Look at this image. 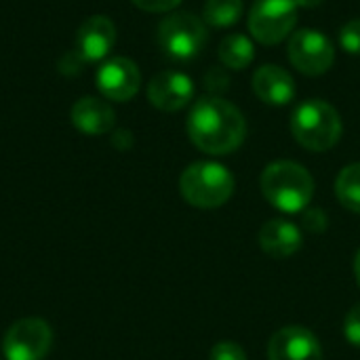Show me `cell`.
Masks as SVG:
<instances>
[{"instance_id":"obj_8","label":"cell","mask_w":360,"mask_h":360,"mask_svg":"<svg viewBox=\"0 0 360 360\" xmlns=\"http://www.w3.org/2000/svg\"><path fill=\"white\" fill-rule=\"evenodd\" d=\"M53 344V331L42 319H21L13 323L2 340L6 360H44Z\"/></svg>"},{"instance_id":"obj_4","label":"cell","mask_w":360,"mask_h":360,"mask_svg":"<svg viewBox=\"0 0 360 360\" xmlns=\"http://www.w3.org/2000/svg\"><path fill=\"white\" fill-rule=\"evenodd\" d=\"M179 192L196 209H217L234 194V177L219 162H194L181 173Z\"/></svg>"},{"instance_id":"obj_6","label":"cell","mask_w":360,"mask_h":360,"mask_svg":"<svg viewBox=\"0 0 360 360\" xmlns=\"http://www.w3.org/2000/svg\"><path fill=\"white\" fill-rule=\"evenodd\" d=\"M297 23V4L295 0H255L249 13V32L251 36L266 44L283 42Z\"/></svg>"},{"instance_id":"obj_19","label":"cell","mask_w":360,"mask_h":360,"mask_svg":"<svg viewBox=\"0 0 360 360\" xmlns=\"http://www.w3.org/2000/svg\"><path fill=\"white\" fill-rule=\"evenodd\" d=\"M340 44L344 46L346 53L360 55V19H350L340 30Z\"/></svg>"},{"instance_id":"obj_15","label":"cell","mask_w":360,"mask_h":360,"mask_svg":"<svg viewBox=\"0 0 360 360\" xmlns=\"http://www.w3.org/2000/svg\"><path fill=\"white\" fill-rule=\"evenodd\" d=\"M72 122L84 135H105L116 124L112 105L99 97H80L72 108Z\"/></svg>"},{"instance_id":"obj_26","label":"cell","mask_w":360,"mask_h":360,"mask_svg":"<svg viewBox=\"0 0 360 360\" xmlns=\"http://www.w3.org/2000/svg\"><path fill=\"white\" fill-rule=\"evenodd\" d=\"M297 6H304V8H314L319 4H323V0H295Z\"/></svg>"},{"instance_id":"obj_17","label":"cell","mask_w":360,"mask_h":360,"mask_svg":"<svg viewBox=\"0 0 360 360\" xmlns=\"http://www.w3.org/2000/svg\"><path fill=\"white\" fill-rule=\"evenodd\" d=\"M243 0H207L202 6V21L211 27H230L243 15Z\"/></svg>"},{"instance_id":"obj_11","label":"cell","mask_w":360,"mask_h":360,"mask_svg":"<svg viewBox=\"0 0 360 360\" xmlns=\"http://www.w3.org/2000/svg\"><path fill=\"white\" fill-rule=\"evenodd\" d=\"M194 97V82L188 74L167 70L156 74L148 84V99L160 112H179Z\"/></svg>"},{"instance_id":"obj_9","label":"cell","mask_w":360,"mask_h":360,"mask_svg":"<svg viewBox=\"0 0 360 360\" xmlns=\"http://www.w3.org/2000/svg\"><path fill=\"white\" fill-rule=\"evenodd\" d=\"M97 89L105 99L129 101L141 86V72L135 61L127 57H112L97 70Z\"/></svg>"},{"instance_id":"obj_21","label":"cell","mask_w":360,"mask_h":360,"mask_svg":"<svg viewBox=\"0 0 360 360\" xmlns=\"http://www.w3.org/2000/svg\"><path fill=\"white\" fill-rule=\"evenodd\" d=\"M344 335L346 340L360 348V304H356L344 319Z\"/></svg>"},{"instance_id":"obj_20","label":"cell","mask_w":360,"mask_h":360,"mask_svg":"<svg viewBox=\"0 0 360 360\" xmlns=\"http://www.w3.org/2000/svg\"><path fill=\"white\" fill-rule=\"evenodd\" d=\"M209 360H247V354L236 342H217L209 352Z\"/></svg>"},{"instance_id":"obj_24","label":"cell","mask_w":360,"mask_h":360,"mask_svg":"<svg viewBox=\"0 0 360 360\" xmlns=\"http://www.w3.org/2000/svg\"><path fill=\"white\" fill-rule=\"evenodd\" d=\"M205 80H207V89H211V91H215V93L228 89V82H230L228 74H226L221 68H213V70L205 76Z\"/></svg>"},{"instance_id":"obj_22","label":"cell","mask_w":360,"mask_h":360,"mask_svg":"<svg viewBox=\"0 0 360 360\" xmlns=\"http://www.w3.org/2000/svg\"><path fill=\"white\" fill-rule=\"evenodd\" d=\"M304 226H306L310 232L321 234V232H325V230H327V226H329V217L325 215V211H323V209H308V211L304 213Z\"/></svg>"},{"instance_id":"obj_7","label":"cell","mask_w":360,"mask_h":360,"mask_svg":"<svg viewBox=\"0 0 360 360\" xmlns=\"http://www.w3.org/2000/svg\"><path fill=\"white\" fill-rule=\"evenodd\" d=\"M287 55L293 68L306 76H321L329 72L335 61L333 42L323 32L310 27L291 34L287 44Z\"/></svg>"},{"instance_id":"obj_23","label":"cell","mask_w":360,"mask_h":360,"mask_svg":"<svg viewBox=\"0 0 360 360\" xmlns=\"http://www.w3.org/2000/svg\"><path fill=\"white\" fill-rule=\"evenodd\" d=\"M131 2L146 13H169L181 4V0H131Z\"/></svg>"},{"instance_id":"obj_2","label":"cell","mask_w":360,"mask_h":360,"mask_svg":"<svg viewBox=\"0 0 360 360\" xmlns=\"http://www.w3.org/2000/svg\"><path fill=\"white\" fill-rule=\"evenodd\" d=\"M266 200L283 213L308 209L314 196V179L306 167L293 160L270 162L259 179Z\"/></svg>"},{"instance_id":"obj_1","label":"cell","mask_w":360,"mask_h":360,"mask_svg":"<svg viewBox=\"0 0 360 360\" xmlns=\"http://www.w3.org/2000/svg\"><path fill=\"white\" fill-rule=\"evenodd\" d=\"M188 137L205 154L221 156L238 150L247 137L243 112L219 95L198 99L188 116Z\"/></svg>"},{"instance_id":"obj_13","label":"cell","mask_w":360,"mask_h":360,"mask_svg":"<svg viewBox=\"0 0 360 360\" xmlns=\"http://www.w3.org/2000/svg\"><path fill=\"white\" fill-rule=\"evenodd\" d=\"M253 93L268 105H287L295 97V80L285 68L266 63L253 74Z\"/></svg>"},{"instance_id":"obj_16","label":"cell","mask_w":360,"mask_h":360,"mask_svg":"<svg viewBox=\"0 0 360 360\" xmlns=\"http://www.w3.org/2000/svg\"><path fill=\"white\" fill-rule=\"evenodd\" d=\"M219 61L224 68L228 70H245L247 65H251L253 57H255V46L253 42L243 36V34H230L221 40L219 44Z\"/></svg>"},{"instance_id":"obj_5","label":"cell","mask_w":360,"mask_h":360,"mask_svg":"<svg viewBox=\"0 0 360 360\" xmlns=\"http://www.w3.org/2000/svg\"><path fill=\"white\" fill-rule=\"evenodd\" d=\"M207 23L194 13H175L160 21L158 44L173 61L196 59L207 44Z\"/></svg>"},{"instance_id":"obj_10","label":"cell","mask_w":360,"mask_h":360,"mask_svg":"<svg viewBox=\"0 0 360 360\" xmlns=\"http://www.w3.org/2000/svg\"><path fill=\"white\" fill-rule=\"evenodd\" d=\"M268 360H323V348L310 329L291 325L272 335Z\"/></svg>"},{"instance_id":"obj_25","label":"cell","mask_w":360,"mask_h":360,"mask_svg":"<svg viewBox=\"0 0 360 360\" xmlns=\"http://www.w3.org/2000/svg\"><path fill=\"white\" fill-rule=\"evenodd\" d=\"M114 146H118L120 150H127V148H131V143H133V137H131V133L129 131H116V135H114Z\"/></svg>"},{"instance_id":"obj_12","label":"cell","mask_w":360,"mask_h":360,"mask_svg":"<svg viewBox=\"0 0 360 360\" xmlns=\"http://www.w3.org/2000/svg\"><path fill=\"white\" fill-rule=\"evenodd\" d=\"M116 44V25L105 15L89 17L76 34V55L84 63L101 61Z\"/></svg>"},{"instance_id":"obj_18","label":"cell","mask_w":360,"mask_h":360,"mask_svg":"<svg viewBox=\"0 0 360 360\" xmlns=\"http://www.w3.org/2000/svg\"><path fill=\"white\" fill-rule=\"evenodd\" d=\"M338 200L350 209L352 213H360V162H352L344 167L335 181Z\"/></svg>"},{"instance_id":"obj_27","label":"cell","mask_w":360,"mask_h":360,"mask_svg":"<svg viewBox=\"0 0 360 360\" xmlns=\"http://www.w3.org/2000/svg\"><path fill=\"white\" fill-rule=\"evenodd\" d=\"M354 274H356V283H359L360 287V249L359 253H356V259H354Z\"/></svg>"},{"instance_id":"obj_3","label":"cell","mask_w":360,"mask_h":360,"mask_svg":"<svg viewBox=\"0 0 360 360\" xmlns=\"http://www.w3.org/2000/svg\"><path fill=\"white\" fill-rule=\"evenodd\" d=\"M344 124L338 110L323 99L300 103L291 116V133L297 143L310 152H327L342 137Z\"/></svg>"},{"instance_id":"obj_14","label":"cell","mask_w":360,"mask_h":360,"mask_svg":"<svg viewBox=\"0 0 360 360\" xmlns=\"http://www.w3.org/2000/svg\"><path fill=\"white\" fill-rule=\"evenodd\" d=\"M259 247L266 255L274 259H287L302 249L304 236L297 226L287 219H270L262 226L257 234Z\"/></svg>"}]
</instances>
